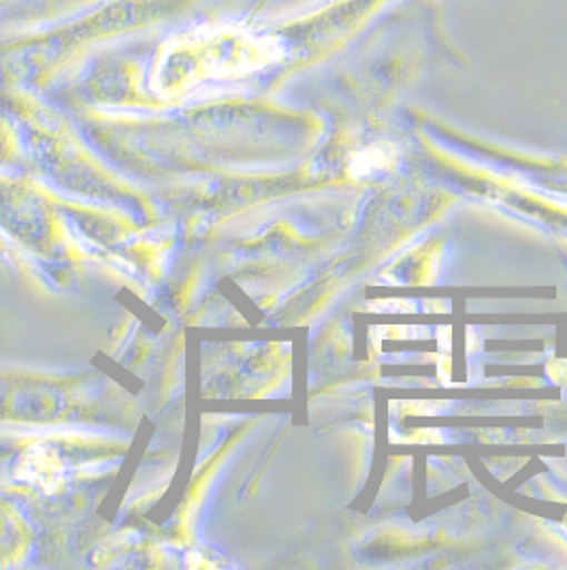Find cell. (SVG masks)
Listing matches in <instances>:
<instances>
[{"instance_id":"cell-1","label":"cell","mask_w":567,"mask_h":570,"mask_svg":"<svg viewBox=\"0 0 567 570\" xmlns=\"http://www.w3.org/2000/svg\"><path fill=\"white\" fill-rule=\"evenodd\" d=\"M20 479L27 483H32L46 492H52L62 483V464L56 458L52 449L46 446H34L27 453L20 466Z\"/></svg>"},{"instance_id":"cell-2","label":"cell","mask_w":567,"mask_h":570,"mask_svg":"<svg viewBox=\"0 0 567 570\" xmlns=\"http://www.w3.org/2000/svg\"><path fill=\"white\" fill-rule=\"evenodd\" d=\"M392 163H395L392 150L376 146V148H369L361 155L355 156L350 171L357 178H376V176L388 171L392 167Z\"/></svg>"}]
</instances>
